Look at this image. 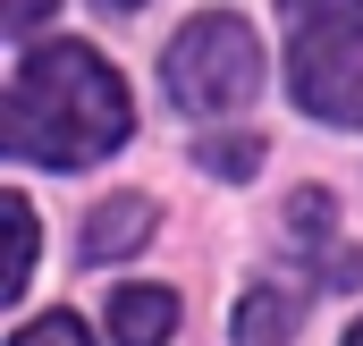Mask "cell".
I'll return each instance as SVG.
<instances>
[{
	"mask_svg": "<svg viewBox=\"0 0 363 346\" xmlns=\"http://www.w3.org/2000/svg\"><path fill=\"white\" fill-rule=\"evenodd\" d=\"M161 85H169V101L194 110V118L245 110L254 85H262V34H254L237 9H203V17H186L178 43L161 51Z\"/></svg>",
	"mask_w": 363,
	"mask_h": 346,
	"instance_id": "cell-3",
	"label": "cell"
},
{
	"mask_svg": "<svg viewBox=\"0 0 363 346\" xmlns=\"http://www.w3.org/2000/svg\"><path fill=\"white\" fill-rule=\"evenodd\" d=\"M287 85L313 118L363 127V0H279Z\"/></svg>",
	"mask_w": 363,
	"mask_h": 346,
	"instance_id": "cell-2",
	"label": "cell"
},
{
	"mask_svg": "<svg viewBox=\"0 0 363 346\" xmlns=\"http://www.w3.org/2000/svg\"><path fill=\"white\" fill-rule=\"evenodd\" d=\"M127 127H135V101L93 43H34L0 110V144L43 169H85L127 144Z\"/></svg>",
	"mask_w": 363,
	"mask_h": 346,
	"instance_id": "cell-1",
	"label": "cell"
},
{
	"mask_svg": "<svg viewBox=\"0 0 363 346\" xmlns=\"http://www.w3.org/2000/svg\"><path fill=\"white\" fill-rule=\"evenodd\" d=\"M194 161H203L211 177H254V161H262V144H254V135H220V144H203Z\"/></svg>",
	"mask_w": 363,
	"mask_h": 346,
	"instance_id": "cell-8",
	"label": "cell"
},
{
	"mask_svg": "<svg viewBox=\"0 0 363 346\" xmlns=\"http://www.w3.org/2000/svg\"><path fill=\"white\" fill-rule=\"evenodd\" d=\"M43 17H51V0H0V26H9V34H34Z\"/></svg>",
	"mask_w": 363,
	"mask_h": 346,
	"instance_id": "cell-10",
	"label": "cell"
},
{
	"mask_svg": "<svg viewBox=\"0 0 363 346\" xmlns=\"http://www.w3.org/2000/svg\"><path fill=\"white\" fill-rule=\"evenodd\" d=\"M110 338L118 346H169L178 338V296L169 287H118L110 296Z\"/></svg>",
	"mask_w": 363,
	"mask_h": 346,
	"instance_id": "cell-4",
	"label": "cell"
},
{
	"mask_svg": "<svg viewBox=\"0 0 363 346\" xmlns=\"http://www.w3.org/2000/svg\"><path fill=\"white\" fill-rule=\"evenodd\" d=\"M9 237H17V254H9V296H26V279H34V203H26V194H9Z\"/></svg>",
	"mask_w": 363,
	"mask_h": 346,
	"instance_id": "cell-7",
	"label": "cell"
},
{
	"mask_svg": "<svg viewBox=\"0 0 363 346\" xmlns=\"http://www.w3.org/2000/svg\"><path fill=\"white\" fill-rule=\"evenodd\" d=\"M347 346H363V321H355V330H347Z\"/></svg>",
	"mask_w": 363,
	"mask_h": 346,
	"instance_id": "cell-12",
	"label": "cell"
},
{
	"mask_svg": "<svg viewBox=\"0 0 363 346\" xmlns=\"http://www.w3.org/2000/svg\"><path fill=\"white\" fill-rule=\"evenodd\" d=\"M9 346H93V330L77 321V313H43V321H26Z\"/></svg>",
	"mask_w": 363,
	"mask_h": 346,
	"instance_id": "cell-9",
	"label": "cell"
},
{
	"mask_svg": "<svg viewBox=\"0 0 363 346\" xmlns=\"http://www.w3.org/2000/svg\"><path fill=\"white\" fill-rule=\"evenodd\" d=\"M287 330H296V296L287 287H254L237 304V346H287Z\"/></svg>",
	"mask_w": 363,
	"mask_h": 346,
	"instance_id": "cell-6",
	"label": "cell"
},
{
	"mask_svg": "<svg viewBox=\"0 0 363 346\" xmlns=\"http://www.w3.org/2000/svg\"><path fill=\"white\" fill-rule=\"evenodd\" d=\"M101 9H110V17H127V9H144V0H101Z\"/></svg>",
	"mask_w": 363,
	"mask_h": 346,
	"instance_id": "cell-11",
	"label": "cell"
},
{
	"mask_svg": "<svg viewBox=\"0 0 363 346\" xmlns=\"http://www.w3.org/2000/svg\"><path fill=\"white\" fill-rule=\"evenodd\" d=\"M144 237H152V203H144V194H110V203L85 220L77 254H85V262H118V254H135Z\"/></svg>",
	"mask_w": 363,
	"mask_h": 346,
	"instance_id": "cell-5",
	"label": "cell"
}]
</instances>
